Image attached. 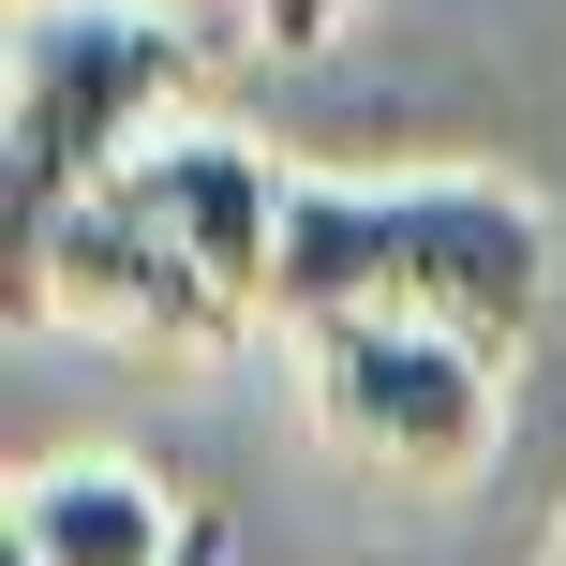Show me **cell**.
<instances>
[{
	"instance_id": "1",
	"label": "cell",
	"mask_w": 566,
	"mask_h": 566,
	"mask_svg": "<svg viewBox=\"0 0 566 566\" xmlns=\"http://www.w3.org/2000/svg\"><path fill=\"white\" fill-rule=\"evenodd\" d=\"M313 313H418L462 328L492 358L552 328V209L492 165H432V179H283V283L269 328Z\"/></svg>"
},
{
	"instance_id": "2",
	"label": "cell",
	"mask_w": 566,
	"mask_h": 566,
	"mask_svg": "<svg viewBox=\"0 0 566 566\" xmlns=\"http://www.w3.org/2000/svg\"><path fill=\"white\" fill-rule=\"evenodd\" d=\"M209 30L165 0H15V45H0V254L60 224L90 179L135 165V135L195 90Z\"/></svg>"
},
{
	"instance_id": "3",
	"label": "cell",
	"mask_w": 566,
	"mask_h": 566,
	"mask_svg": "<svg viewBox=\"0 0 566 566\" xmlns=\"http://www.w3.org/2000/svg\"><path fill=\"white\" fill-rule=\"evenodd\" d=\"M298 402L343 462L402 492H462L507 448V358L462 328H418V313H313L298 328Z\"/></svg>"
},
{
	"instance_id": "4",
	"label": "cell",
	"mask_w": 566,
	"mask_h": 566,
	"mask_svg": "<svg viewBox=\"0 0 566 566\" xmlns=\"http://www.w3.org/2000/svg\"><path fill=\"white\" fill-rule=\"evenodd\" d=\"M15 313L30 328L60 313V328H90V343H135V358H224V343L254 328V298H239L135 179H90V195L15 254Z\"/></svg>"
},
{
	"instance_id": "5",
	"label": "cell",
	"mask_w": 566,
	"mask_h": 566,
	"mask_svg": "<svg viewBox=\"0 0 566 566\" xmlns=\"http://www.w3.org/2000/svg\"><path fill=\"white\" fill-rule=\"evenodd\" d=\"M209 552H224V522L179 507L119 448L15 462V492H0V566H209Z\"/></svg>"
},
{
	"instance_id": "6",
	"label": "cell",
	"mask_w": 566,
	"mask_h": 566,
	"mask_svg": "<svg viewBox=\"0 0 566 566\" xmlns=\"http://www.w3.org/2000/svg\"><path fill=\"white\" fill-rule=\"evenodd\" d=\"M328 30H343V0H269V30H254V45H269V60H313Z\"/></svg>"
},
{
	"instance_id": "7",
	"label": "cell",
	"mask_w": 566,
	"mask_h": 566,
	"mask_svg": "<svg viewBox=\"0 0 566 566\" xmlns=\"http://www.w3.org/2000/svg\"><path fill=\"white\" fill-rule=\"evenodd\" d=\"M165 15H195L209 45H239V30H269V0H165Z\"/></svg>"
},
{
	"instance_id": "8",
	"label": "cell",
	"mask_w": 566,
	"mask_h": 566,
	"mask_svg": "<svg viewBox=\"0 0 566 566\" xmlns=\"http://www.w3.org/2000/svg\"><path fill=\"white\" fill-rule=\"evenodd\" d=\"M552 566H566V522H552Z\"/></svg>"
},
{
	"instance_id": "9",
	"label": "cell",
	"mask_w": 566,
	"mask_h": 566,
	"mask_svg": "<svg viewBox=\"0 0 566 566\" xmlns=\"http://www.w3.org/2000/svg\"><path fill=\"white\" fill-rule=\"evenodd\" d=\"M209 566H224V552H209Z\"/></svg>"
}]
</instances>
